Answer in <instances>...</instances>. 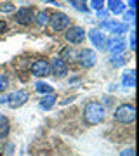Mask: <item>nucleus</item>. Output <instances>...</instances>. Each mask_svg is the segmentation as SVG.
<instances>
[{"label":"nucleus","mask_w":139,"mask_h":156,"mask_svg":"<svg viewBox=\"0 0 139 156\" xmlns=\"http://www.w3.org/2000/svg\"><path fill=\"white\" fill-rule=\"evenodd\" d=\"M35 89H37V92L38 94H52V87H50L49 83H44V82H37V85H35Z\"/></svg>","instance_id":"a211bd4d"},{"label":"nucleus","mask_w":139,"mask_h":156,"mask_svg":"<svg viewBox=\"0 0 139 156\" xmlns=\"http://www.w3.org/2000/svg\"><path fill=\"white\" fill-rule=\"evenodd\" d=\"M123 23H134V9L123 11Z\"/></svg>","instance_id":"5701e85b"},{"label":"nucleus","mask_w":139,"mask_h":156,"mask_svg":"<svg viewBox=\"0 0 139 156\" xmlns=\"http://www.w3.org/2000/svg\"><path fill=\"white\" fill-rule=\"evenodd\" d=\"M12 11H14V4H9V2L0 4V12H12Z\"/></svg>","instance_id":"393cba45"},{"label":"nucleus","mask_w":139,"mask_h":156,"mask_svg":"<svg viewBox=\"0 0 139 156\" xmlns=\"http://www.w3.org/2000/svg\"><path fill=\"white\" fill-rule=\"evenodd\" d=\"M130 49H136V33L134 31H130Z\"/></svg>","instance_id":"bb28decb"},{"label":"nucleus","mask_w":139,"mask_h":156,"mask_svg":"<svg viewBox=\"0 0 139 156\" xmlns=\"http://www.w3.org/2000/svg\"><path fill=\"white\" fill-rule=\"evenodd\" d=\"M64 37H66V40L71 42V44H82L83 38H85V30L80 28V26H70Z\"/></svg>","instance_id":"39448f33"},{"label":"nucleus","mask_w":139,"mask_h":156,"mask_svg":"<svg viewBox=\"0 0 139 156\" xmlns=\"http://www.w3.org/2000/svg\"><path fill=\"white\" fill-rule=\"evenodd\" d=\"M49 66H50V71L54 73L56 76H64L68 73V64L66 61H63L61 57H54L52 62H49Z\"/></svg>","instance_id":"1a4fd4ad"},{"label":"nucleus","mask_w":139,"mask_h":156,"mask_svg":"<svg viewBox=\"0 0 139 156\" xmlns=\"http://www.w3.org/2000/svg\"><path fill=\"white\" fill-rule=\"evenodd\" d=\"M108 45V49L111 50V54L115 56V54H122L123 50H125V44H123L122 40H110V42H106Z\"/></svg>","instance_id":"4468645a"},{"label":"nucleus","mask_w":139,"mask_h":156,"mask_svg":"<svg viewBox=\"0 0 139 156\" xmlns=\"http://www.w3.org/2000/svg\"><path fill=\"white\" fill-rule=\"evenodd\" d=\"M101 28L108 30L111 33H117V35H122L127 31V24L125 23H118V21H113V19H108V21H103L99 24Z\"/></svg>","instance_id":"423d86ee"},{"label":"nucleus","mask_w":139,"mask_h":156,"mask_svg":"<svg viewBox=\"0 0 139 156\" xmlns=\"http://www.w3.org/2000/svg\"><path fill=\"white\" fill-rule=\"evenodd\" d=\"M104 120V108L97 101H90L83 108V122L87 125H97Z\"/></svg>","instance_id":"f257e3e1"},{"label":"nucleus","mask_w":139,"mask_h":156,"mask_svg":"<svg viewBox=\"0 0 139 156\" xmlns=\"http://www.w3.org/2000/svg\"><path fill=\"white\" fill-rule=\"evenodd\" d=\"M7 87H9V78H7L4 73H0V92L7 90Z\"/></svg>","instance_id":"4be33fe9"},{"label":"nucleus","mask_w":139,"mask_h":156,"mask_svg":"<svg viewBox=\"0 0 139 156\" xmlns=\"http://www.w3.org/2000/svg\"><path fill=\"white\" fill-rule=\"evenodd\" d=\"M56 101H57V99H56L54 94H47V95H44V97H42V101H40V108L47 111V109H50V108L56 104Z\"/></svg>","instance_id":"dca6fc26"},{"label":"nucleus","mask_w":139,"mask_h":156,"mask_svg":"<svg viewBox=\"0 0 139 156\" xmlns=\"http://www.w3.org/2000/svg\"><path fill=\"white\" fill-rule=\"evenodd\" d=\"M35 19H37V24H38V26H45V24L49 23V12H47V11H42V12H38Z\"/></svg>","instance_id":"6ab92c4d"},{"label":"nucleus","mask_w":139,"mask_h":156,"mask_svg":"<svg viewBox=\"0 0 139 156\" xmlns=\"http://www.w3.org/2000/svg\"><path fill=\"white\" fill-rule=\"evenodd\" d=\"M89 37H90V40H92V44H94L99 50L106 49V42H108V40L104 38V35L101 33V31H97V30H90Z\"/></svg>","instance_id":"9b49d317"},{"label":"nucleus","mask_w":139,"mask_h":156,"mask_svg":"<svg viewBox=\"0 0 139 156\" xmlns=\"http://www.w3.org/2000/svg\"><path fill=\"white\" fill-rule=\"evenodd\" d=\"M70 4H71V7H75L80 12H89V7L85 5L83 2H80V0H70Z\"/></svg>","instance_id":"412c9836"},{"label":"nucleus","mask_w":139,"mask_h":156,"mask_svg":"<svg viewBox=\"0 0 139 156\" xmlns=\"http://www.w3.org/2000/svg\"><path fill=\"white\" fill-rule=\"evenodd\" d=\"M120 156H136V151H134V147H127L120 153Z\"/></svg>","instance_id":"a878e982"},{"label":"nucleus","mask_w":139,"mask_h":156,"mask_svg":"<svg viewBox=\"0 0 139 156\" xmlns=\"http://www.w3.org/2000/svg\"><path fill=\"white\" fill-rule=\"evenodd\" d=\"M16 23L17 24H23V26H28L30 23L33 21V11L30 7H21L19 11H16Z\"/></svg>","instance_id":"0eeeda50"},{"label":"nucleus","mask_w":139,"mask_h":156,"mask_svg":"<svg viewBox=\"0 0 139 156\" xmlns=\"http://www.w3.org/2000/svg\"><path fill=\"white\" fill-rule=\"evenodd\" d=\"M28 97H30V94H28L26 90H17V92L9 95V101H11L9 104H11V108H21L28 101Z\"/></svg>","instance_id":"9d476101"},{"label":"nucleus","mask_w":139,"mask_h":156,"mask_svg":"<svg viewBox=\"0 0 139 156\" xmlns=\"http://www.w3.org/2000/svg\"><path fill=\"white\" fill-rule=\"evenodd\" d=\"M125 62H127V57L123 56V54H115V56L111 57V66L113 68H120Z\"/></svg>","instance_id":"f3484780"},{"label":"nucleus","mask_w":139,"mask_h":156,"mask_svg":"<svg viewBox=\"0 0 139 156\" xmlns=\"http://www.w3.org/2000/svg\"><path fill=\"white\" fill-rule=\"evenodd\" d=\"M49 24L52 31H61V30H66L70 26V17L64 12H54L49 17Z\"/></svg>","instance_id":"7ed1b4c3"},{"label":"nucleus","mask_w":139,"mask_h":156,"mask_svg":"<svg viewBox=\"0 0 139 156\" xmlns=\"http://www.w3.org/2000/svg\"><path fill=\"white\" fill-rule=\"evenodd\" d=\"M80 2H85V0H80Z\"/></svg>","instance_id":"c756f323"},{"label":"nucleus","mask_w":139,"mask_h":156,"mask_svg":"<svg viewBox=\"0 0 139 156\" xmlns=\"http://www.w3.org/2000/svg\"><path fill=\"white\" fill-rule=\"evenodd\" d=\"M129 9H136V0H129Z\"/></svg>","instance_id":"c85d7f7f"},{"label":"nucleus","mask_w":139,"mask_h":156,"mask_svg":"<svg viewBox=\"0 0 139 156\" xmlns=\"http://www.w3.org/2000/svg\"><path fill=\"white\" fill-rule=\"evenodd\" d=\"M5 31H7V23L0 19V35H2V33H5Z\"/></svg>","instance_id":"cd10ccee"},{"label":"nucleus","mask_w":139,"mask_h":156,"mask_svg":"<svg viewBox=\"0 0 139 156\" xmlns=\"http://www.w3.org/2000/svg\"><path fill=\"white\" fill-rule=\"evenodd\" d=\"M61 59H63V61H68V59L73 61V59H77V52H75L71 47H68V49L63 50V57H61Z\"/></svg>","instance_id":"aec40b11"},{"label":"nucleus","mask_w":139,"mask_h":156,"mask_svg":"<svg viewBox=\"0 0 139 156\" xmlns=\"http://www.w3.org/2000/svg\"><path fill=\"white\" fill-rule=\"evenodd\" d=\"M108 11L111 14H122L125 11V4L122 0H108Z\"/></svg>","instance_id":"ddd939ff"},{"label":"nucleus","mask_w":139,"mask_h":156,"mask_svg":"<svg viewBox=\"0 0 139 156\" xmlns=\"http://www.w3.org/2000/svg\"><path fill=\"white\" fill-rule=\"evenodd\" d=\"M115 120L122 125H129L136 120V108L132 104H122L115 111Z\"/></svg>","instance_id":"f03ea898"},{"label":"nucleus","mask_w":139,"mask_h":156,"mask_svg":"<svg viewBox=\"0 0 139 156\" xmlns=\"http://www.w3.org/2000/svg\"><path fill=\"white\" fill-rule=\"evenodd\" d=\"M122 85L127 87V89L136 87V71H134V69H127V71L122 75Z\"/></svg>","instance_id":"f8f14e48"},{"label":"nucleus","mask_w":139,"mask_h":156,"mask_svg":"<svg viewBox=\"0 0 139 156\" xmlns=\"http://www.w3.org/2000/svg\"><path fill=\"white\" fill-rule=\"evenodd\" d=\"M49 73H50V66L45 59H38L31 64V75H35V76H47Z\"/></svg>","instance_id":"6e6552de"},{"label":"nucleus","mask_w":139,"mask_h":156,"mask_svg":"<svg viewBox=\"0 0 139 156\" xmlns=\"http://www.w3.org/2000/svg\"><path fill=\"white\" fill-rule=\"evenodd\" d=\"M11 132V123L4 115H0V139H5Z\"/></svg>","instance_id":"2eb2a0df"},{"label":"nucleus","mask_w":139,"mask_h":156,"mask_svg":"<svg viewBox=\"0 0 139 156\" xmlns=\"http://www.w3.org/2000/svg\"><path fill=\"white\" fill-rule=\"evenodd\" d=\"M77 59H78V64L82 68H92L96 64V52L90 49H82L80 52L77 54Z\"/></svg>","instance_id":"20e7f679"},{"label":"nucleus","mask_w":139,"mask_h":156,"mask_svg":"<svg viewBox=\"0 0 139 156\" xmlns=\"http://www.w3.org/2000/svg\"><path fill=\"white\" fill-rule=\"evenodd\" d=\"M104 5V0H90V7L94 9V11H101Z\"/></svg>","instance_id":"b1692460"}]
</instances>
